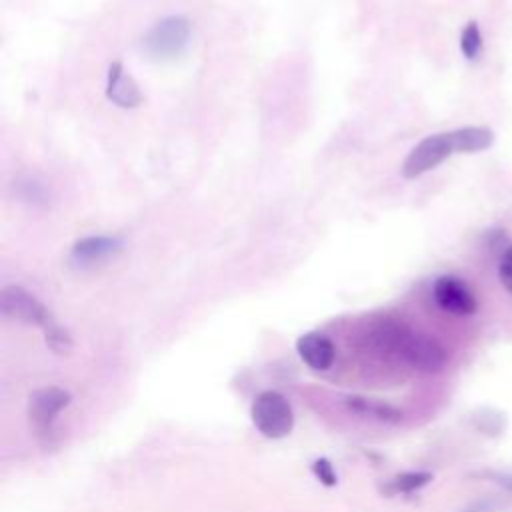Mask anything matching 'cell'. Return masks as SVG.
I'll return each mask as SVG.
<instances>
[{"label": "cell", "instance_id": "3", "mask_svg": "<svg viewBox=\"0 0 512 512\" xmlns=\"http://www.w3.org/2000/svg\"><path fill=\"white\" fill-rule=\"evenodd\" d=\"M394 340L400 346L402 356L408 360L410 366L422 372H438L446 362L444 348L426 334H414L404 328H396Z\"/></svg>", "mask_w": 512, "mask_h": 512}, {"label": "cell", "instance_id": "13", "mask_svg": "<svg viewBox=\"0 0 512 512\" xmlns=\"http://www.w3.org/2000/svg\"><path fill=\"white\" fill-rule=\"evenodd\" d=\"M348 406L360 414H366V416H374L378 420H386V422H398L402 418V414L388 406V404H382V402H374V400H366V398H358V396H352L348 398Z\"/></svg>", "mask_w": 512, "mask_h": 512}, {"label": "cell", "instance_id": "14", "mask_svg": "<svg viewBox=\"0 0 512 512\" xmlns=\"http://www.w3.org/2000/svg\"><path fill=\"white\" fill-rule=\"evenodd\" d=\"M460 50L468 60H476L482 52V34L474 20L468 22L460 34Z\"/></svg>", "mask_w": 512, "mask_h": 512}, {"label": "cell", "instance_id": "12", "mask_svg": "<svg viewBox=\"0 0 512 512\" xmlns=\"http://www.w3.org/2000/svg\"><path fill=\"white\" fill-rule=\"evenodd\" d=\"M432 480L430 472H402L394 478H390L384 486L386 494H410L422 486H426Z\"/></svg>", "mask_w": 512, "mask_h": 512}, {"label": "cell", "instance_id": "4", "mask_svg": "<svg viewBox=\"0 0 512 512\" xmlns=\"http://www.w3.org/2000/svg\"><path fill=\"white\" fill-rule=\"evenodd\" d=\"M0 312L20 322L40 326L42 330L56 322L48 308L20 286H6L0 290Z\"/></svg>", "mask_w": 512, "mask_h": 512}, {"label": "cell", "instance_id": "10", "mask_svg": "<svg viewBox=\"0 0 512 512\" xmlns=\"http://www.w3.org/2000/svg\"><path fill=\"white\" fill-rule=\"evenodd\" d=\"M122 238L120 236H88L74 244L72 258L76 262L88 264V262H100L108 256H114L122 250Z\"/></svg>", "mask_w": 512, "mask_h": 512}, {"label": "cell", "instance_id": "1", "mask_svg": "<svg viewBox=\"0 0 512 512\" xmlns=\"http://www.w3.org/2000/svg\"><path fill=\"white\" fill-rule=\"evenodd\" d=\"M250 418L256 430L266 438H284L294 428V412L290 402L276 390L258 394L250 408Z\"/></svg>", "mask_w": 512, "mask_h": 512}, {"label": "cell", "instance_id": "6", "mask_svg": "<svg viewBox=\"0 0 512 512\" xmlns=\"http://www.w3.org/2000/svg\"><path fill=\"white\" fill-rule=\"evenodd\" d=\"M70 404V394L64 388L48 386L40 388L30 396L28 418L38 434H50L58 414Z\"/></svg>", "mask_w": 512, "mask_h": 512}, {"label": "cell", "instance_id": "17", "mask_svg": "<svg viewBox=\"0 0 512 512\" xmlns=\"http://www.w3.org/2000/svg\"><path fill=\"white\" fill-rule=\"evenodd\" d=\"M498 276H500L502 286L512 294V244L504 250V254H502V258H500Z\"/></svg>", "mask_w": 512, "mask_h": 512}, {"label": "cell", "instance_id": "15", "mask_svg": "<svg viewBox=\"0 0 512 512\" xmlns=\"http://www.w3.org/2000/svg\"><path fill=\"white\" fill-rule=\"evenodd\" d=\"M46 334V344L56 352V354H66L72 348V340L68 336V332L60 326V324H52L44 330Z\"/></svg>", "mask_w": 512, "mask_h": 512}, {"label": "cell", "instance_id": "16", "mask_svg": "<svg viewBox=\"0 0 512 512\" xmlns=\"http://www.w3.org/2000/svg\"><path fill=\"white\" fill-rule=\"evenodd\" d=\"M312 472H314V476H316L322 484H326V486H334V484L338 482L336 472H334L330 460H326V458H318V460L312 464Z\"/></svg>", "mask_w": 512, "mask_h": 512}, {"label": "cell", "instance_id": "9", "mask_svg": "<svg viewBox=\"0 0 512 512\" xmlns=\"http://www.w3.org/2000/svg\"><path fill=\"white\" fill-rule=\"evenodd\" d=\"M106 96L120 108H136L142 102V92L134 78L124 72L120 62H112L108 68Z\"/></svg>", "mask_w": 512, "mask_h": 512}, {"label": "cell", "instance_id": "11", "mask_svg": "<svg viewBox=\"0 0 512 512\" xmlns=\"http://www.w3.org/2000/svg\"><path fill=\"white\" fill-rule=\"evenodd\" d=\"M450 138L454 144V152L472 154V152L490 148L494 142V132L484 126H464L458 130H452Z\"/></svg>", "mask_w": 512, "mask_h": 512}, {"label": "cell", "instance_id": "2", "mask_svg": "<svg viewBox=\"0 0 512 512\" xmlns=\"http://www.w3.org/2000/svg\"><path fill=\"white\" fill-rule=\"evenodd\" d=\"M190 40V22L184 16H168L144 36V50L154 60H172L184 52Z\"/></svg>", "mask_w": 512, "mask_h": 512}, {"label": "cell", "instance_id": "5", "mask_svg": "<svg viewBox=\"0 0 512 512\" xmlns=\"http://www.w3.org/2000/svg\"><path fill=\"white\" fill-rule=\"evenodd\" d=\"M450 154H454V144H452L450 132L426 136L412 148V152L404 160L402 174H404V178H416V176L436 168Z\"/></svg>", "mask_w": 512, "mask_h": 512}, {"label": "cell", "instance_id": "8", "mask_svg": "<svg viewBox=\"0 0 512 512\" xmlns=\"http://www.w3.org/2000/svg\"><path fill=\"white\" fill-rule=\"evenodd\" d=\"M296 352L302 358L304 364H308L312 370H328L334 364L336 350L328 336L322 332H306L296 340Z\"/></svg>", "mask_w": 512, "mask_h": 512}, {"label": "cell", "instance_id": "7", "mask_svg": "<svg viewBox=\"0 0 512 512\" xmlns=\"http://www.w3.org/2000/svg\"><path fill=\"white\" fill-rule=\"evenodd\" d=\"M432 296L438 308L454 316H470L476 312V296L470 286L458 276H440L432 286Z\"/></svg>", "mask_w": 512, "mask_h": 512}]
</instances>
